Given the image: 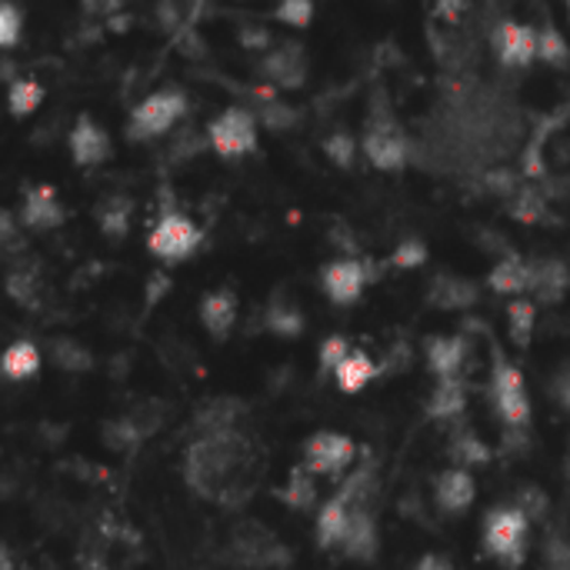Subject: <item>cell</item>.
<instances>
[{"instance_id":"31","label":"cell","mask_w":570,"mask_h":570,"mask_svg":"<svg viewBox=\"0 0 570 570\" xmlns=\"http://www.w3.org/2000/svg\"><path fill=\"white\" fill-rule=\"evenodd\" d=\"M281 494V501L291 508V511H311L314 508V501H317V488H314V474L301 464V468H294L291 471V478H287V484L277 491Z\"/></svg>"},{"instance_id":"14","label":"cell","mask_w":570,"mask_h":570,"mask_svg":"<svg viewBox=\"0 0 570 570\" xmlns=\"http://www.w3.org/2000/svg\"><path fill=\"white\" fill-rule=\"evenodd\" d=\"M474 498H478V484H474V478H471L468 468H458L454 464V468H448V471L438 474V481H434V504H438L441 514L461 518V514L471 511Z\"/></svg>"},{"instance_id":"39","label":"cell","mask_w":570,"mask_h":570,"mask_svg":"<svg viewBox=\"0 0 570 570\" xmlns=\"http://www.w3.org/2000/svg\"><path fill=\"white\" fill-rule=\"evenodd\" d=\"M321 147H324L327 160H334L337 167H351V164H354L357 144H354V137H351L347 130H334V134H327Z\"/></svg>"},{"instance_id":"36","label":"cell","mask_w":570,"mask_h":570,"mask_svg":"<svg viewBox=\"0 0 570 570\" xmlns=\"http://www.w3.org/2000/svg\"><path fill=\"white\" fill-rule=\"evenodd\" d=\"M314 13H317L314 0H277V7H274V20L284 23V27H294V30L311 27Z\"/></svg>"},{"instance_id":"33","label":"cell","mask_w":570,"mask_h":570,"mask_svg":"<svg viewBox=\"0 0 570 570\" xmlns=\"http://www.w3.org/2000/svg\"><path fill=\"white\" fill-rule=\"evenodd\" d=\"M538 60L548 67H568L570 63L568 37L551 20L538 27Z\"/></svg>"},{"instance_id":"34","label":"cell","mask_w":570,"mask_h":570,"mask_svg":"<svg viewBox=\"0 0 570 570\" xmlns=\"http://www.w3.org/2000/svg\"><path fill=\"white\" fill-rule=\"evenodd\" d=\"M104 438H107V448L127 454V451H137V448H140V441L147 438V431H144V424L137 421V414H127V417L110 421L107 431H104Z\"/></svg>"},{"instance_id":"30","label":"cell","mask_w":570,"mask_h":570,"mask_svg":"<svg viewBox=\"0 0 570 570\" xmlns=\"http://www.w3.org/2000/svg\"><path fill=\"white\" fill-rule=\"evenodd\" d=\"M264 327L284 341H294L304 334V314L297 304H287V301H274L264 314Z\"/></svg>"},{"instance_id":"22","label":"cell","mask_w":570,"mask_h":570,"mask_svg":"<svg viewBox=\"0 0 570 570\" xmlns=\"http://www.w3.org/2000/svg\"><path fill=\"white\" fill-rule=\"evenodd\" d=\"M468 411V387L461 377H444L438 381L431 401H428V417L438 424H461Z\"/></svg>"},{"instance_id":"10","label":"cell","mask_w":570,"mask_h":570,"mask_svg":"<svg viewBox=\"0 0 570 570\" xmlns=\"http://www.w3.org/2000/svg\"><path fill=\"white\" fill-rule=\"evenodd\" d=\"M354 454H357V448H354V441L347 434L321 431V434H311L307 444H304V468L311 474L337 478L354 464Z\"/></svg>"},{"instance_id":"32","label":"cell","mask_w":570,"mask_h":570,"mask_svg":"<svg viewBox=\"0 0 570 570\" xmlns=\"http://www.w3.org/2000/svg\"><path fill=\"white\" fill-rule=\"evenodd\" d=\"M511 217L518 224H528V227L541 224L548 217V197L538 187H518L511 194Z\"/></svg>"},{"instance_id":"49","label":"cell","mask_w":570,"mask_h":570,"mask_svg":"<svg viewBox=\"0 0 570 570\" xmlns=\"http://www.w3.org/2000/svg\"><path fill=\"white\" fill-rule=\"evenodd\" d=\"M0 570H13V558H10V551H3V554H0Z\"/></svg>"},{"instance_id":"38","label":"cell","mask_w":570,"mask_h":570,"mask_svg":"<svg viewBox=\"0 0 570 570\" xmlns=\"http://www.w3.org/2000/svg\"><path fill=\"white\" fill-rule=\"evenodd\" d=\"M20 33H23V13L13 0H3L0 3V43L13 50L20 43Z\"/></svg>"},{"instance_id":"47","label":"cell","mask_w":570,"mask_h":570,"mask_svg":"<svg viewBox=\"0 0 570 570\" xmlns=\"http://www.w3.org/2000/svg\"><path fill=\"white\" fill-rule=\"evenodd\" d=\"M167 287H170V281H167V277H160V274H154V277H150V294H147V304H157V297H164V294H167Z\"/></svg>"},{"instance_id":"29","label":"cell","mask_w":570,"mask_h":570,"mask_svg":"<svg viewBox=\"0 0 570 570\" xmlns=\"http://www.w3.org/2000/svg\"><path fill=\"white\" fill-rule=\"evenodd\" d=\"M534 327H538V301L514 297L508 304V331H511L514 347L528 351L531 347V337H534Z\"/></svg>"},{"instance_id":"9","label":"cell","mask_w":570,"mask_h":570,"mask_svg":"<svg viewBox=\"0 0 570 570\" xmlns=\"http://www.w3.org/2000/svg\"><path fill=\"white\" fill-rule=\"evenodd\" d=\"M230 554L240 568L247 570H274L284 568L291 561L284 541L271 531H264L261 524H244L234 531V541H230Z\"/></svg>"},{"instance_id":"35","label":"cell","mask_w":570,"mask_h":570,"mask_svg":"<svg viewBox=\"0 0 570 570\" xmlns=\"http://www.w3.org/2000/svg\"><path fill=\"white\" fill-rule=\"evenodd\" d=\"M50 354H53V364L60 371H67V374H80V371H90L94 367L90 351L80 341H70V337H57L50 344Z\"/></svg>"},{"instance_id":"17","label":"cell","mask_w":570,"mask_h":570,"mask_svg":"<svg viewBox=\"0 0 570 570\" xmlns=\"http://www.w3.org/2000/svg\"><path fill=\"white\" fill-rule=\"evenodd\" d=\"M424 354H428V367L438 381L461 377L468 354H471V344L464 334H438V337L424 341Z\"/></svg>"},{"instance_id":"26","label":"cell","mask_w":570,"mask_h":570,"mask_svg":"<svg viewBox=\"0 0 570 570\" xmlns=\"http://www.w3.org/2000/svg\"><path fill=\"white\" fill-rule=\"evenodd\" d=\"M43 97H47V90L33 77H10L7 80V107H10L13 120H27L30 114H37Z\"/></svg>"},{"instance_id":"15","label":"cell","mask_w":570,"mask_h":570,"mask_svg":"<svg viewBox=\"0 0 570 570\" xmlns=\"http://www.w3.org/2000/svg\"><path fill=\"white\" fill-rule=\"evenodd\" d=\"M261 73L271 80V83H277L281 90H297V87H304V80H307V53H304V47L301 43H281V47H274L264 60H261Z\"/></svg>"},{"instance_id":"20","label":"cell","mask_w":570,"mask_h":570,"mask_svg":"<svg viewBox=\"0 0 570 570\" xmlns=\"http://www.w3.org/2000/svg\"><path fill=\"white\" fill-rule=\"evenodd\" d=\"M200 324H204V331L214 341H227L234 324H237V294L227 291V287L204 294V301H200Z\"/></svg>"},{"instance_id":"8","label":"cell","mask_w":570,"mask_h":570,"mask_svg":"<svg viewBox=\"0 0 570 570\" xmlns=\"http://www.w3.org/2000/svg\"><path fill=\"white\" fill-rule=\"evenodd\" d=\"M371 281H377L374 264L371 261H357V257H337V261L324 264V271H321V291L327 294V301L334 307L357 304Z\"/></svg>"},{"instance_id":"6","label":"cell","mask_w":570,"mask_h":570,"mask_svg":"<svg viewBox=\"0 0 570 570\" xmlns=\"http://www.w3.org/2000/svg\"><path fill=\"white\" fill-rule=\"evenodd\" d=\"M257 137H261V120L240 107V104H230L224 107L210 124H207V147L224 157V160H237V157H247L257 150Z\"/></svg>"},{"instance_id":"51","label":"cell","mask_w":570,"mask_h":570,"mask_svg":"<svg viewBox=\"0 0 570 570\" xmlns=\"http://www.w3.org/2000/svg\"><path fill=\"white\" fill-rule=\"evenodd\" d=\"M568 481H570V454H568Z\"/></svg>"},{"instance_id":"7","label":"cell","mask_w":570,"mask_h":570,"mask_svg":"<svg viewBox=\"0 0 570 570\" xmlns=\"http://www.w3.org/2000/svg\"><path fill=\"white\" fill-rule=\"evenodd\" d=\"M361 150L371 160V167H377V170H401L407 164V157H411V144H407L401 124L384 107L367 117Z\"/></svg>"},{"instance_id":"3","label":"cell","mask_w":570,"mask_h":570,"mask_svg":"<svg viewBox=\"0 0 570 570\" xmlns=\"http://www.w3.org/2000/svg\"><path fill=\"white\" fill-rule=\"evenodd\" d=\"M491 407L504 431H528L531 428V397L524 374L518 364L504 357L498 344H491Z\"/></svg>"},{"instance_id":"40","label":"cell","mask_w":570,"mask_h":570,"mask_svg":"<svg viewBox=\"0 0 570 570\" xmlns=\"http://www.w3.org/2000/svg\"><path fill=\"white\" fill-rule=\"evenodd\" d=\"M347 354H351V341H347L344 334H331V337L321 344V354H317V357H321V377H324V374H334Z\"/></svg>"},{"instance_id":"18","label":"cell","mask_w":570,"mask_h":570,"mask_svg":"<svg viewBox=\"0 0 570 570\" xmlns=\"http://www.w3.org/2000/svg\"><path fill=\"white\" fill-rule=\"evenodd\" d=\"M570 291V267L558 257L531 261V291L538 304H561Z\"/></svg>"},{"instance_id":"5","label":"cell","mask_w":570,"mask_h":570,"mask_svg":"<svg viewBox=\"0 0 570 570\" xmlns=\"http://www.w3.org/2000/svg\"><path fill=\"white\" fill-rule=\"evenodd\" d=\"M204 244V230L184 210H160L157 224L147 234V250L160 264H180L194 257Z\"/></svg>"},{"instance_id":"23","label":"cell","mask_w":570,"mask_h":570,"mask_svg":"<svg viewBox=\"0 0 570 570\" xmlns=\"http://www.w3.org/2000/svg\"><path fill=\"white\" fill-rule=\"evenodd\" d=\"M347 524H351V504L334 494L324 501V508L317 511V524H314V538L324 551H334L341 548L344 534H347Z\"/></svg>"},{"instance_id":"19","label":"cell","mask_w":570,"mask_h":570,"mask_svg":"<svg viewBox=\"0 0 570 570\" xmlns=\"http://www.w3.org/2000/svg\"><path fill=\"white\" fill-rule=\"evenodd\" d=\"M481 301V287L461 274H438L428 291V304L438 311H471Z\"/></svg>"},{"instance_id":"27","label":"cell","mask_w":570,"mask_h":570,"mask_svg":"<svg viewBox=\"0 0 570 570\" xmlns=\"http://www.w3.org/2000/svg\"><path fill=\"white\" fill-rule=\"evenodd\" d=\"M448 454L458 468H484L494 454L491 448L471 431V428H461L454 424V434H451V444H448Z\"/></svg>"},{"instance_id":"45","label":"cell","mask_w":570,"mask_h":570,"mask_svg":"<svg viewBox=\"0 0 570 570\" xmlns=\"http://www.w3.org/2000/svg\"><path fill=\"white\" fill-rule=\"evenodd\" d=\"M551 397L570 414V367L554 374V381H551Z\"/></svg>"},{"instance_id":"13","label":"cell","mask_w":570,"mask_h":570,"mask_svg":"<svg viewBox=\"0 0 570 570\" xmlns=\"http://www.w3.org/2000/svg\"><path fill=\"white\" fill-rule=\"evenodd\" d=\"M20 224L27 230H53L67 220V210L57 197V190L50 184H33L23 190V200H20Z\"/></svg>"},{"instance_id":"48","label":"cell","mask_w":570,"mask_h":570,"mask_svg":"<svg viewBox=\"0 0 570 570\" xmlns=\"http://www.w3.org/2000/svg\"><path fill=\"white\" fill-rule=\"evenodd\" d=\"M414 570H451L441 558H421L417 564H414Z\"/></svg>"},{"instance_id":"50","label":"cell","mask_w":570,"mask_h":570,"mask_svg":"<svg viewBox=\"0 0 570 570\" xmlns=\"http://www.w3.org/2000/svg\"><path fill=\"white\" fill-rule=\"evenodd\" d=\"M564 7H568V20H570V0H564Z\"/></svg>"},{"instance_id":"4","label":"cell","mask_w":570,"mask_h":570,"mask_svg":"<svg viewBox=\"0 0 570 570\" xmlns=\"http://www.w3.org/2000/svg\"><path fill=\"white\" fill-rule=\"evenodd\" d=\"M187 114V94L180 87H160L154 94H147L127 117V140L134 144H147L157 140L164 134H170L180 117Z\"/></svg>"},{"instance_id":"16","label":"cell","mask_w":570,"mask_h":570,"mask_svg":"<svg viewBox=\"0 0 570 570\" xmlns=\"http://www.w3.org/2000/svg\"><path fill=\"white\" fill-rule=\"evenodd\" d=\"M377 548H381L377 514L371 511V504H351V524H347V534L341 541V551L351 561H374Z\"/></svg>"},{"instance_id":"41","label":"cell","mask_w":570,"mask_h":570,"mask_svg":"<svg viewBox=\"0 0 570 570\" xmlns=\"http://www.w3.org/2000/svg\"><path fill=\"white\" fill-rule=\"evenodd\" d=\"M544 570H570V538L551 531L544 541Z\"/></svg>"},{"instance_id":"42","label":"cell","mask_w":570,"mask_h":570,"mask_svg":"<svg viewBox=\"0 0 570 570\" xmlns=\"http://www.w3.org/2000/svg\"><path fill=\"white\" fill-rule=\"evenodd\" d=\"M518 508H521L531 521H544L548 511H551V501H548V494H544L541 488H521Z\"/></svg>"},{"instance_id":"21","label":"cell","mask_w":570,"mask_h":570,"mask_svg":"<svg viewBox=\"0 0 570 570\" xmlns=\"http://www.w3.org/2000/svg\"><path fill=\"white\" fill-rule=\"evenodd\" d=\"M488 287L501 297H524L531 291V261L521 254H508L501 257L491 274H488Z\"/></svg>"},{"instance_id":"25","label":"cell","mask_w":570,"mask_h":570,"mask_svg":"<svg viewBox=\"0 0 570 570\" xmlns=\"http://www.w3.org/2000/svg\"><path fill=\"white\" fill-rule=\"evenodd\" d=\"M381 374V367L364 354V351H351L341 367L334 371V381H337V391L341 394H361L374 377Z\"/></svg>"},{"instance_id":"11","label":"cell","mask_w":570,"mask_h":570,"mask_svg":"<svg viewBox=\"0 0 570 570\" xmlns=\"http://www.w3.org/2000/svg\"><path fill=\"white\" fill-rule=\"evenodd\" d=\"M491 50L504 67H531L538 60V27L504 17L491 30Z\"/></svg>"},{"instance_id":"44","label":"cell","mask_w":570,"mask_h":570,"mask_svg":"<svg viewBox=\"0 0 570 570\" xmlns=\"http://www.w3.org/2000/svg\"><path fill=\"white\" fill-rule=\"evenodd\" d=\"M7 291H10V297L17 301V304H33V294H37V284H33V277H27V274H10L7 277Z\"/></svg>"},{"instance_id":"46","label":"cell","mask_w":570,"mask_h":570,"mask_svg":"<svg viewBox=\"0 0 570 570\" xmlns=\"http://www.w3.org/2000/svg\"><path fill=\"white\" fill-rule=\"evenodd\" d=\"M464 7H468V0H438V7H434V17L454 27V23L461 20Z\"/></svg>"},{"instance_id":"2","label":"cell","mask_w":570,"mask_h":570,"mask_svg":"<svg viewBox=\"0 0 570 570\" xmlns=\"http://www.w3.org/2000/svg\"><path fill=\"white\" fill-rule=\"evenodd\" d=\"M484 551L508 570H521L531 554V518L518 504H501L484 518Z\"/></svg>"},{"instance_id":"37","label":"cell","mask_w":570,"mask_h":570,"mask_svg":"<svg viewBox=\"0 0 570 570\" xmlns=\"http://www.w3.org/2000/svg\"><path fill=\"white\" fill-rule=\"evenodd\" d=\"M387 264H391L394 271H417V267L428 264V244H424L421 237H407V240H401V244L394 247V254H391Z\"/></svg>"},{"instance_id":"28","label":"cell","mask_w":570,"mask_h":570,"mask_svg":"<svg viewBox=\"0 0 570 570\" xmlns=\"http://www.w3.org/2000/svg\"><path fill=\"white\" fill-rule=\"evenodd\" d=\"M0 371L7 381H27L40 371V351L33 341H13L3 357H0Z\"/></svg>"},{"instance_id":"12","label":"cell","mask_w":570,"mask_h":570,"mask_svg":"<svg viewBox=\"0 0 570 570\" xmlns=\"http://www.w3.org/2000/svg\"><path fill=\"white\" fill-rule=\"evenodd\" d=\"M67 147H70V157L77 167H97V164H107L110 160V134L90 117V114H80L67 134Z\"/></svg>"},{"instance_id":"1","label":"cell","mask_w":570,"mask_h":570,"mask_svg":"<svg viewBox=\"0 0 570 570\" xmlns=\"http://www.w3.org/2000/svg\"><path fill=\"white\" fill-rule=\"evenodd\" d=\"M184 478L207 501H220L227 508L247 501L257 478L254 441L240 424L194 434L184 451Z\"/></svg>"},{"instance_id":"43","label":"cell","mask_w":570,"mask_h":570,"mask_svg":"<svg viewBox=\"0 0 570 570\" xmlns=\"http://www.w3.org/2000/svg\"><path fill=\"white\" fill-rule=\"evenodd\" d=\"M261 124L267 130H287L294 124V110L287 104H277V100H264L261 104Z\"/></svg>"},{"instance_id":"24","label":"cell","mask_w":570,"mask_h":570,"mask_svg":"<svg viewBox=\"0 0 570 570\" xmlns=\"http://www.w3.org/2000/svg\"><path fill=\"white\" fill-rule=\"evenodd\" d=\"M94 217H97V227L104 237L124 240L134 227V200L127 194H110L94 207Z\"/></svg>"}]
</instances>
